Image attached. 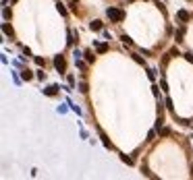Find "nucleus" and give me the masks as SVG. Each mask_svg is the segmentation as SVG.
Masks as SVG:
<instances>
[{
	"mask_svg": "<svg viewBox=\"0 0 193 180\" xmlns=\"http://www.w3.org/2000/svg\"><path fill=\"white\" fill-rule=\"evenodd\" d=\"M79 91H81V93H87V83H85V81L79 83Z\"/></svg>",
	"mask_w": 193,
	"mask_h": 180,
	"instance_id": "dca6fc26",
	"label": "nucleus"
},
{
	"mask_svg": "<svg viewBox=\"0 0 193 180\" xmlns=\"http://www.w3.org/2000/svg\"><path fill=\"white\" fill-rule=\"evenodd\" d=\"M75 64H77V68H81V71L85 68V62H81V60H79V58H75Z\"/></svg>",
	"mask_w": 193,
	"mask_h": 180,
	"instance_id": "f3484780",
	"label": "nucleus"
},
{
	"mask_svg": "<svg viewBox=\"0 0 193 180\" xmlns=\"http://www.w3.org/2000/svg\"><path fill=\"white\" fill-rule=\"evenodd\" d=\"M141 172H143L145 176H150V178H156V176H154V174H152V172H150V170H147V168H143V170H141Z\"/></svg>",
	"mask_w": 193,
	"mask_h": 180,
	"instance_id": "5701e85b",
	"label": "nucleus"
},
{
	"mask_svg": "<svg viewBox=\"0 0 193 180\" xmlns=\"http://www.w3.org/2000/svg\"><path fill=\"white\" fill-rule=\"evenodd\" d=\"M147 77H150V79L154 81V79H156V73H154V71H147Z\"/></svg>",
	"mask_w": 193,
	"mask_h": 180,
	"instance_id": "bb28decb",
	"label": "nucleus"
},
{
	"mask_svg": "<svg viewBox=\"0 0 193 180\" xmlns=\"http://www.w3.org/2000/svg\"><path fill=\"white\" fill-rule=\"evenodd\" d=\"M120 159L125 161L127 166H133V157H129V155H120Z\"/></svg>",
	"mask_w": 193,
	"mask_h": 180,
	"instance_id": "4468645a",
	"label": "nucleus"
},
{
	"mask_svg": "<svg viewBox=\"0 0 193 180\" xmlns=\"http://www.w3.org/2000/svg\"><path fill=\"white\" fill-rule=\"evenodd\" d=\"M54 68H56L58 73H65V71H67V58H65L63 54L54 56Z\"/></svg>",
	"mask_w": 193,
	"mask_h": 180,
	"instance_id": "f03ea898",
	"label": "nucleus"
},
{
	"mask_svg": "<svg viewBox=\"0 0 193 180\" xmlns=\"http://www.w3.org/2000/svg\"><path fill=\"white\" fill-rule=\"evenodd\" d=\"M36 64H38V66H44V58H40V56H36Z\"/></svg>",
	"mask_w": 193,
	"mask_h": 180,
	"instance_id": "b1692460",
	"label": "nucleus"
},
{
	"mask_svg": "<svg viewBox=\"0 0 193 180\" xmlns=\"http://www.w3.org/2000/svg\"><path fill=\"white\" fill-rule=\"evenodd\" d=\"M2 17H4L6 21H8V19L13 17V11H11V8H4V11H2Z\"/></svg>",
	"mask_w": 193,
	"mask_h": 180,
	"instance_id": "ddd939ff",
	"label": "nucleus"
},
{
	"mask_svg": "<svg viewBox=\"0 0 193 180\" xmlns=\"http://www.w3.org/2000/svg\"><path fill=\"white\" fill-rule=\"evenodd\" d=\"M170 56H181V52H179L177 48H170Z\"/></svg>",
	"mask_w": 193,
	"mask_h": 180,
	"instance_id": "aec40b11",
	"label": "nucleus"
},
{
	"mask_svg": "<svg viewBox=\"0 0 193 180\" xmlns=\"http://www.w3.org/2000/svg\"><path fill=\"white\" fill-rule=\"evenodd\" d=\"M21 77H23L25 81H29V79H33V75H31V71H23V73H21Z\"/></svg>",
	"mask_w": 193,
	"mask_h": 180,
	"instance_id": "2eb2a0df",
	"label": "nucleus"
},
{
	"mask_svg": "<svg viewBox=\"0 0 193 180\" xmlns=\"http://www.w3.org/2000/svg\"><path fill=\"white\" fill-rule=\"evenodd\" d=\"M185 60H187V62H191V64H193V52H187V54H185Z\"/></svg>",
	"mask_w": 193,
	"mask_h": 180,
	"instance_id": "a211bd4d",
	"label": "nucleus"
},
{
	"mask_svg": "<svg viewBox=\"0 0 193 180\" xmlns=\"http://www.w3.org/2000/svg\"><path fill=\"white\" fill-rule=\"evenodd\" d=\"M71 2H73V4H75V2H79V0H71Z\"/></svg>",
	"mask_w": 193,
	"mask_h": 180,
	"instance_id": "cd10ccee",
	"label": "nucleus"
},
{
	"mask_svg": "<svg viewBox=\"0 0 193 180\" xmlns=\"http://www.w3.org/2000/svg\"><path fill=\"white\" fill-rule=\"evenodd\" d=\"M95 52H98V54H106L108 52V44H98V41H95Z\"/></svg>",
	"mask_w": 193,
	"mask_h": 180,
	"instance_id": "39448f33",
	"label": "nucleus"
},
{
	"mask_svg": "<svg viewBox=\"0 0 193 180\" xmlns=\"http://www.w3.org/2000/svg\"><path fill=\"white\" fill-rule=\"evenodd\" d=\"M44 93H46V95H50V97H54L56 93H58V85H50V87L44 89Z\"/></svg>",
	"mask_w": 193,
	"mask_h": 180,
	"instance_id": "7ed1b4c3",
	"label": "nucleus"
},
{
	"mask_svg": "<svg viewBox=\"0 0 193 180\" xmlns=\"http://www.w3.org/2000/svg\"><path fill=\"white\" fill-rule=\"evenodd\" d=\"M183 35H185V29L179 27V29H177V33H174V39H177V41H183Z\"/></svg>",
	"mask_w": 193,
	"mask_h": 180,
	"instance_id": "1a4fd4ad",
	"label": "nucleus"
},
{
	"mask_svg": "<svg viewBox=\"0 0 193 180\" xmlns=\"http://www.w3.org/2000/svg\"><path fill=\"white\" fill-rule=\"evenodd\" d=\"M56 8H58V13L63 15V17H67V15H69V11L65 8V4H60V2H58V4H56Z\"/></svg>",
	"mask_w": 193,
	"mask_h": 180,
	"instance_id": "9b49d317",
	"label": "nucleus"
},
{
	"mask_svg": "<svg viewBox=\"0 0 193 180\" xmlns=\"http://www.w3.org/2000/svg\"><path fill=\"white\" fill-rule=\"evenodd\" d=\"M2 31H4L6 37H13V35H15V31H13V27H11L8 23H2Z\"/></svg>",
	"mask_w": 193,
	"mask_h": 180,
	"instance_id": "20e7f679",
	"label": "nucleus"
},
{
	"mask_svg": "<svg viewBox=\"0 0 193 180\" xmlns=\"http://www.w3.org/2000/svg\"><path fill=\"white\" fill-rule=\"evenodd\" d=\"M106 15H108V19L112 23H122L125 21V11H120V8H116V6H110L106 11Z\"/></svg>",
	"mask_w": 193,
	"mask_h": 180,
	"instance_id": "f257e3e1",
	"label": "nucleus"
},
{
	"mask_svg": "<svg viewBox=\"0 0 193 180\" xmlns=\"http://www.w3.org/2000/svg\"><path fill=\"white\" fill-rule=\"evenodd\" d=\"M38 79L44 81V79H46V73H44V71H38Z\"/></svg>",
	"mask_w": 193,
	"mask_h": 180,
	"instance_id": "393cba45",
	"label": "nucleus"
},
{
	"mask_svg": "<svg viewBox=\"0 0 193 180\" xmlns=\"http://www.w3.org/2000/svg\"><path fill=\"white\" fill-rule=\"evenodd\" d=\"M120 41H122L125 46H133V39H131L129 35H120Z\"/></svg>",
	"mask_w": 193,
	"mask_h": 180,
	"instance_id": "9d476101",
	"label": "nucleus"
},
{
	"mask_svg": "<svg viewBox=\"0 0 193 180\" xmlns=\"http://www.w3.org/2000/svg\"><path fill=\"white\" fill-rule=\"evenodd\" d=\"M177 17H179V21H189V17H191V15H189L187 11H179Z\"/></svg>",
	"mask_w": 193,
	"mask_h": 180,
	"instance_id": "0eeeda50",
	"label": "nucleus"
},
{
	"mask_svg": "<svg viewBox=\"0 0 193 180\" xmlns=\"http://www.w3.org/2000/svg\"><path fill=\"white\" fill-rule=\"evenodd\" d=\"M160 85H162V89H164V91H168V85H166V81H164V79L160 81Z\"/></svg>",
	"mask_w": 193,
	"mask_h": 180,
	"instance_id": "a878e982",
	"label": "nucleus"
},
{
	"mask_svg": "<svg viewBox=\"0 0 193 180\" xmlns=\"http://www.w3.org/2000/svg\"><path fill=\"white\" fill-rule=\"evenodd\" d=\"M83 56H85V62H87V64H91V62H93V54L89 52V50H87V52H85Z\"/></svg>",
	"mask_w": 193,
	"mask_h": 180,
	"instance_id": "f8f14e48",
	"label": "nucleus"
},
{
	"mask_svg": "<svg viewBox=\"0 0 193 180\" xmlns=\"http://www.w3.org/2000/svg\"><path fill=\"white\" fill-rule=\"evenodd\" d=\"M133 60H135V62H139V64H143V58L137 56V54H133Z\"/></svg>",
	"mask_w": 193,
	"mask_h": 180,
	"instance_id": "412c9836",
	"label": "nucleus"
},
{
	"mask_svg": "<svg viewBox=\"0 0 193 180\" xmlns=\"http://www.w3.org/2000/svg\"><path fill=\"white\" fill-rule=\"evenodd\" d=\"M100 137H102V143H104V147H108V149H112V143H110V139L104 133H100Z\"/></svg>",
	"mask_w": 193,
	"mask_h": 180,
	"instance_id": "6e6552de",
	"label": "nucleus"
},
{
	"mask_svg": "<svg viewBox=\"0 0 193 180\" xmlns=\"http://www.w3.org/2000/svg\"><path fill=\"white\" fill-rule=\"evenodd\" d=\"M154 137H156V131H150L147 133V141H154Z\"/></svg>",
	"mask_w": 193,
	"mask_h": 180,
	"instance_id": "4be33fe9",
	"label": "nucleus"
},
{
	"mask_svg": "<svg viewBox=\"0 0 193 180\" xmlns=\"http://www.w3.org/2000/svg\"><path fill=\"white\" fill-rule=\"evenodd\" d=\"M160 135L162 137H168L170 135V128H160Z\"/></svg>",
	"mask_w": 193,
	"mask_h": 180,
	"instance_id": "6ab92c4d",
	"label": "nucleus"
},
{
	"mask_svg": "<svg viewBox=\"0 0 193 180\" xmlns=\"http://www.w3.org/2000/svg\"><path fill=\"white\" fill-rule=\"evenodd\" d=\"M89 29H91V31H100V29H102V21H91V23H89Z\"/></svg>",
	"mask_w": 193,
	"mask_h": 180,
	"instance_id": "423d86ee",
	"label": "nucleus"
}]
</instances>
